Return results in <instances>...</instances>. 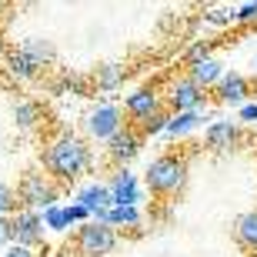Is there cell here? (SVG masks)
<instances>
[{"mask_svg": "<svg viewBox=\"0 0 257 257\" xmlns=\"http://www.w3.org/2000/svg\"><path fill=\"white\" fill-rule=\"evenodd\" d=\"M184 177H187V164L181 157H157V161L147 167V187L157 194H174L177 187H184Z\"/></svg>", "mask_w": 257, "mask_h": 257, "instance_id": "cell-2", "label": "cell"}, {"mask_svg": "<svg viewBox=\"0 0 257 257\" xmlns=\"http://www.w3.org/2000/svg\"><path fill=\"white\" fill-rule=\"evenodd\" d=\"M20 200L30 204V207H37V204L54 207V200H57V187H54L50 181H44V174H27L24 184H20Z\"/></svg>", "mask_w": 257, "mask_h": 257, "instance_id": "cell-4", "label": "cell"}, {"mask_svg": "<svg viewBox=\"0 0 257 257\" xmlns=\"http://www.w3.org/2000/svg\"><path fill=\"white\" fill-rule=\"evenodd\" d=\"M14 191H10V187H4V184H0V217H4V214H10V210H14Z\"/></svg>", "mask_w": 257, "mask_h": 257, "instance_id": "cell-24", "label": "cell"}, {"mask_svg": "<svg viewBox=\"0 0 257 257\" xmlns=\"http://www.w3.org/2000/svg\"><path fill=\"white\" fill-rule=\"evenodd\" d=\"M137 147H141V141H137V134H131V131H117L114 137H110V157H114V161H131L134 154H137Z\"/></svg>", "mask_w": 257, "mask_h": 257, "instance_id": "cell-11", "label": "cell"}, {"mask_svg": "<svg viewBox=\"0 0 257 257\" xmlns=\"http://www.w3.org/2000/svg\"><path fill=\"white\" fill-rule=\"evenodd\" d=\"M104 224L110 227V224H124V227H134V224H141V214H137V207H110L107 210Z\"/></svg>", "mask_w": 257, "mask_h": 257, "instance_id": "cell-17", "label": "cell"}, {"mask_svg": "<svg viewBox=\"0 0 257 257\" xmlns=\"http://www.w3.org/2000/svg\"><path fill=\"white\" fill-rule=\"evenodd\" d=\"M44 220H47V227H50V230H64L67 224H70V220H67V210H60V207H47Z\"/></svg>", "mask_w": 257, "mask_h": 257, "instance_id": "cell-21", "label": "cell"}, {"mask_svg": "<svg viewBox=\"0 0 257 257\" xmlns=\"http://www.w3.org/2000/svg\"><path fill=\"white\" fill-rule=\"evenodd\" d=\"M40 117V107L34 104V100H24V104H17V124L20 127H34Z\"/></svg>", "mask_w": 257, "mask_h": 257, "instance_id": "cell-19", "label": "cell"}, {"mask_svg": "<svg viewBox=\"0 0 257 257\" xmlns=\"http://www.w3.org/2000/svg\"><path fill=\"white\" fill-rule=\"evenodd\" d=\"M240 20H257V4H244V7L237 10Z\"/></svg>", "mask_w": 257, "mask_h": 257, "instance_id": "cell-25", "label": "cell"}, {"mask_svg": "<svg viewBox=\"0 0 257 257\" xmlns=\"http://www.w3.org/2000/svg\"><path fill=\"white\" fill-rule=\"evenodd\" d=\"M110 207H137V200H141V187H137V177L127 171L114 174V181H110Z\"/></svg>", "mask_w": 257, "mask_h": 257, "instance_id": "cell-6", "label": "cell"}, {"mask_svg": "<svg viewBox=\"0 0 257 257\" xmlns=\"http://www.w3.org/2000/svg\"><path fill=\"white\" fill-rule=\"evenodd\" d=\"M77 204L87 210V214H100V210H110V191L104 184H90L77 194Z\"/></svg>", "mask_w": 257, "mask_h": 257, "instance_id": "cell-9", "label": "cell"}, {"mask_svg": "<svg viewBox=\"0 0 257 257\" xmlns=\"http://www.w3.org/2000/svg\"><path fill=\"white\" fill-rule=\"evenodd\" d=\"M10 70L17 77H37L40 64L30 57V54H24V50H14V54H10Z\"/></svg>", "mask_w": 257, "mask_h": 257, "instance_id": "cell-15", "label": "cell"}, {"mask_svg": "<svg viewBox=\"0 0 257 257\" xmlns=\"http://www.w3.org/2000/svg\"><path fill=\"white\" fill-rule=\"evenodd\" d=\"M200 104H204V90H200V87L194 84L191 77H184V80H177V84L171 87V107L177 110V114L197 110Z\"/></svg>", "mask_w": 257, "mask_h": 257, "instance_id": "cell-8", "label": "cell"}, {"mask_svg": "<svg viewBox=\"0 0 257 257\" xmlns=\"http://www.w3.org/2000/svg\"><path fill=\"white\" fill-rule=\"evenodd\" d=\"M24 54H30V57L37 60V64H44V60H54V50H50V44H27V50Z\"/></svg>", "mask_w": 257, "mask_h": 257, "instance_id": "cell-22", "label": "cell"}, {"mask_svg": "<svg viewBox=\"0 0 257 257\" xmlns=\"http://www.w3.org/2000/svg\"><path fill=\"white\" fill-rule=\"evenodd\" d=\"M240 120H257V104H244L240 107Z\"/></svg>", "mask_w": 257, "mask_h": 257, "instance_id": "cell-28", "label": "cell"}, {"mask_svg": "<svg viewBox=\"0 0 257 257\" xmlns=\"http://www.w3.org/2000/svg\"><path fill=\"white\" fill-rule=\"evenodd\" d=\"M237 234H240L244 244L257 247V210H250V214H244V217L237 220Z\"/></svg>", "mask_w": 257, "mask_h": 257, "instance_id": "cell-18", "label": "cell"}, {"mask_svg": "<svg viewBox=\"0 0 257 257\" xmlns=\"http://www.w3.org/2000/svg\"><path fill=\"white\" fill-rule=\"evenodd\" d=\"M87 217V210L80 207V204H70V207H67V220H84Z\"/></svg>", "mask_w": 257, "mask_h": 257, "instance_id": "cell-26", "label": "cell"}, {"mask_svg": "<svg viewBox=\"0 0 257 257\" xmlns=\"http://www.w3.org/2000/svg\"><path fill=\"white\" fill-rule=\"evenodd\" d=\"M220 64L217 60H210V57H204V60H197V64H191V80L204 90L207 84H214V80H220Z\"/></svg>", "mask_w": 257, "mask_h": 257, "instance_id": "cell-12", "label": "cell"}, {"mask_svg": "<svg viewBox=\"0 0 257 257\" xmlns=\"http://www.w3.org/2000/svg\"><path fill=\"white\" fill-rule=\"evenodd\" d=\"M244 94H247V84H244V77H240V74L220 77V100H224V104H240Z\"/></svg>", "mask_w": 257, "mask_h": 257, "instance_id": "cell-13", "label": "cell"}, {"mask_svg": "<svg viewBox=\"0 0 257 257\" xmlns=\"http://www.w3.org/2000/svg\"><path fill=\"white\" fill-rule=\"evenodd\" d=\"M157 110H161V104H157V94L154 90H137V94L127 97V114L137 117V120H147Z\"/></svg>", "mask_w": 257, "mask_h": 257, "instance_id": "cell-10", "label": "cell"}, {"mask_svg": "<svg viewBox=\"0 0 257 257\" xmlns=\"http://www.w3.org/2000/svg\"><path fill=\"white\" fill-rule=\"evenodd\" d=\"M197 120H200V114H197V110H187V114H177V117H171L164 131L171 134V137H181V134L194 131V127H197Z\"/></svg>", "mask_w": 257, "mask_h": 257, "instance_id": "cell-16", "label": "cell"}, {"mask_svg": "<svg viewBox=\"0 0 257 257\" xmlns=\"http://www.w3.org/2000/svg\"><path fill=\"white\" fill-rule=\"evenodd\" d=\"M7 240H14V234H10V220L0 217V244H7Z\"/></svg>", "mask_w": 257, "mask_h": 257, "instance_id": "cell-29", "label": "cell"}, {"mask_svg": "<svg viewBox=\"0 0 257 257\" xmlns=\"http://www.w3.org/2000/svg\"><path fill=\"white\" fill-rule=\"evenodd\" d=\"M254 70H257V60H254Z\"/></svg>", "mask_w": 257, "mask_h": 257, "instance_id": "cell-30", "label": "cell"}, {"mask_svg": "<svg viewBox=\"0 0 257 257\" xmlns=\"http://www.w3.org/2000/svg\"><path fill=\"white\" fill-rule=\"evenodd\" d=\"M77 244H80V254L84 257H97V254H107V250L114 247L117 237H114V230L107 227V224H84Z\"/></svg>", "mask_w": 257, "mask_h": 257, "instance_id": "cell-3", "label": "cell"}, {"mask_svg": "<svg viewBox=\"0 0 257 257\" xmlns=\"http://www.w3.org/2000/svg\"><path fill=\"white\" fill-rule=\"evenodd\" d=\"M167 120H171V117L164 114V110H157V114H151L147 120H144V134H157V131H164V127H167Z\"/></svg>", "mask_w": 257, "mask_h": 257, "instance_id": "cell-23", "label": "cell"}, {"mask_svg": "<svg viewBox=\"0 0 257 257\" xmlns=\"http://www.w3.org/2000/svg\"><path fill=\"white\" fill-rule=\"evenodd\" d=\"M87 131L94 134L97 141H104V137H114L120 131V110L114 104H100L94 114L87 117Z\"/></svg>", "mask_w": 257, "mask_h": 257, "instance_id": "cell-7", "label": "cell"}, {"mask_svg": "<svg viewBox=\"0 0 257 257\" xmlns=\"http://www.w3.org/2000/svg\"><path fill=\"white\" fill-rule=\"evenodd\" d=\"M234 141H237V127L230 124V120H220V124L207 127V144H210V147L224 151V147H230Z\"/></svg>", "mask_w": 257, "mask_h": 257, "instance_id": "cell-14", "label": "cell"}, {"mask_svg": "<svg viewBox=\"0 0 257 257\" xmlns=\"http://www.w3.org/2000/svg\"><path fill=\"white\" fill-rule=\"evenodd\" d=\"M10 234L17 237L20 247H30V244H40L44 240V220L34 214V210H20L17 217L10 220Z\"/></svg>", "mask_w": 257, "mask_h": 257, "instance_id": "cell-5", "label": "cell"}, {"mask_svg": "<svg viewBox=\"0 0 257 257\" xmlns=\"http://www.w3.org/2000/svg\"><path fill=\"white\" fill-rule=\"evenodd\" d=\"M97 84L104 87V90H114L120 84V67H104L100 74H97Z\"/></svg>", "mask_w": 257, "mask_h": 257, "instance_id": "cell-20", "label": "cell"}, {"mask_svg": "<svg viewBox=\"0 0 257 257\" xmlns=\"http://www.w3.org/2000/svg\"><path fill=\"white\" fill-rule=\"evenodd\" d=\"M4 257H34L30 254V247H20V244H14V247H7V254Z\"/></svg>", "mask_w": 257, "mask_h": 257, "instance_id": "cell-27", "label": "cell"}, {"mask_svg": "<svg viewBox=\"0 0 257 257\" xmlns=\"http://www.w3.org/2000/svg\"><path fill=\"white\" fill-rule=\"evenodd\" d=\"M87 147L77 137H60L54 147L47 151V164L50 171L57 174V177H64V181H70V177H77V174L87 167Z\"/></svg>", "mask_w": 257, "mask_h": 257, "instance_id": "cell-1", "label": "cell"}]
</instances>
